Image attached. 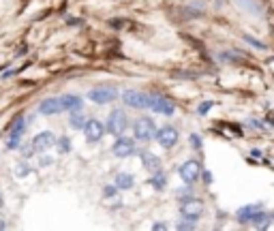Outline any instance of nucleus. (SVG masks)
Segmentation results:
<instances>
[{"instance_id": "f257e3e1", "label": "nucleus", "mask_w": 274, "mask_h": 231, "mask_svg": "<svg viewBox=\"0 0 274 231\" xmlns=\"http://www.w3.org/2000/svg\"><path fill=\"white\" fill-rule=\"evenodd\" d=\"M105 128H107L109 135L120 137V135H125L127 128H129V116L122 112V109H114V112L109 114L107 122H105Z\"/></svg>"}, {"instance_id": "f03ea898", "label": "nucleus", "mask_w": 274, "mask_h": 231, "mask_svg": "<svg viewBox=\"0 0 274 231\" xmlns=\"http://www.w3.org/2000/svg\"><path fill=\"white\" fill-rule=\"evenodd\" d=\"M156 128H159V126H156L154 120L148 118V116H141V118H137L133 122V133H135L137 141H150V139H154Z\"/></svg>"}, {"instance_id": "7ed1b4c3", "label": "nucleus", "mask_w": 274, "mask_h": 231, "mask_svg": "<svg viewBox=\"0 0 274 231\" xmlns=\"http://www.w3.org/2000/svg\"><path fill=\"white\" fill-rule=\"evenodd\" d=\"M150 101H152V94L141 92V90H125L122 92V103L135 109H150Z\"/></svg>"}, {"instance_id": "20e7f679", "label": "nucleus", "mask_w": 274, "mask_h": 231, "mask_svg": "<svg viewBox=\"0 0 274 231\" xmlns=\"http://www.w3.org/2000/svg\"><path fill=\"white\" fill-rule=\"evenodd\" d=\"M178 176L182 178V182H184V184H195L199 180V176H201V163H199V160H195V158L184 160V163L178 167Z\"/></svg>"}, {"instance_id": "39448f33", "label": "nucleus", "mask_w": 274, "mask_h": 231, "mask_svg": "<svg viewBox=\"0 0 274 231\" xmlns=\"http://www.w3.org/2000/svg\"><path fill=\"white\" fill-rule=\"evenodd\" d=\"M82 131H84V137H86L88 144H96V141H101V139H103V135L107 133V128H105V124H103L101 120H96V118H88Z\"/></svg>"}, {"instance_id": "423d86ee", "label": "nucleus", "mask_w": 274, "mask_h": 231, "mask_svg": "<svg viewBox=\"0 0 274 231\" xmlns=\"http://www.w3.org/2000/svg\"><path fill=\"white\" fill-rule=\"evenodd\" d=\"M88 99L92 103H96V105H107V103H114L116 99H118V90L109 88V86H99V88L90 90Z\"/></svg>"}, {"instance_id": "0eeeda50", "label": "nucleus", "mask_w": 274, "mask_h": 231, "mask_svg": "<svg viewBox=\"0 0 274 231\" xmlns=\"http://www.w3.org/2000/svg\"><path fill=\"white\" fill-rule=\"evenodd\" d=\"M201 212H204V203L199 201V199H182V203H180V214L186 218V221H193V223H197L199 221V216H201Z\"/></svg>"}, {"instance_id": "6e6552de", "label": "nucleus", "mask_w": 274, "mask_h": 231, "mask_svg": "<svg viewBox=\"0 0 274 231\" xmlns=\"http://www.w3.org/2000/svg\"><path fill=\"white\" fill-rule=\"evenodd\" d=\"M39 112H41L43 116H58V114L67 112L64 96H49V99H45L41 105H39Z\"/></svg>"}, {"instance_id": "1a4fd4ad", "label": "nucleus", "mask_w": 274, "mask_h": 231, "mask_svg": "<svg viewBox=\"0 0 274 231\" xmlns=\"http://www.w3.org/2000/svg\"><path fill=\"white\" fill-rule=\"evenodd\" d=\"M112 152L116 154L118 158H127V156H133V154L137 152L135 148V141L125 137V135H120V137H116L114 146H112Z\"/></svg>"}, {"instance_id": "9d476101", "label": "nucleus", "mask_w": 274, "mask_h": 231, "mask_svg": "<svg viewBox=\"0 0 274 231\" xmlns=\"http://www.w3.org/2000/svg\"><path fill=\"white\" fill-rule=\"evenodd\" d=\"M150 109L154 114H161V116H174L176 114V105L172 99L167 96H161V94H152V101H150Z\"/></svg>"}, {"instance_id": "9b49d317", "label": "nucleus", "mask_w": 274, "mask_h": 231, "mask_svg": "<svg viewBox=\"0 0 274 231\" xmlns=\"http://www.w3.org/2000/svg\"><path fill=\"white\" fill-rule=\"evenodd\" d=\"M56 139L58 137L51 131H43V133L35 135V139L30 141V146H32V150H35V152H47V150H51V148L56 146Z\"/></svg>"}, {"instance_id": "f8f14e48", "label": "nucleus", "mask_w": 274, "mask_h": 231, "mask_svg": "<svg viewBox=\"0 0 274 231\" xmlns=\"http://www.w3.org/2000/svg\"><path fill=\"white\" fill-rule=\"evenodd\" d=\"M156 141L163 146V148H174L176 144H178V139H180V135H178V131H176L174 126H161V128H156Z\"/></svg>"}, {"instance_id": "ddd939ff", "label": "nucleus", "mask_w": 274, "mask_h": 231, "mask_svg": "<svg viewBox=\"0 0 274 231\" xmlns=\"http://www.w3.org/2000/svg\"><path fill=\"white\" fill-rule=\"evenodd\" d=\"M259 210H264V205L262 203H251V205H242L238 212H236V218H238V223H253V218H255V214Z\"/></svg>"}, {"instance_id": "4468645a", "label": "nucleus", "mask_w": 274, "mask_h": 231, "mask_svg": "<svg viewBox=\"0 0 274 231\" xmlns=\"http://www.w3.org/2000/svg\"><path fill=\"white\" fill-rule=\"evenodd\" d=\"M141 165L146 167V169H148L150 173L161 171V158H159V156H154L152 152H141Z\"/></svg>"}, {"instance_id": "2eb2a0df", "label": "nucleus", "mask_w": 274, "mask_h": 231, "mask_svg": "<svg viewBox=\"0 0 274 231\" xmlns=\"http://www.w3.org/2000/svg\"><path fill=\"white\" fill-rule=\"evenodd\" d=\"M133 184H135V180H133L131 173H118V176H116V186H118V191H129Z\"/></svg>"}, {"instance_id": "dca6fc26", "label": "nucleus", "mask_w": 274, "mask_h": 231, "mask_svg": "<svg viewBox=\"0 0 274 231\" xmlns=\"http://www.w3.org/2000/svg\"><path fill=\"white\" fill-rule=\"evenodd\" d=\"M86 116H84L80 109H73V112H69V122L73 128H84V124H86Z\"/></svg>"}, {"instance_id": "f3484780", "label": "nucleus", "mask_w": 274, "mask_h": 231, "mask_svg": "<svg viewBox=\"0 0 274 231\" xmlns=\"http://www.w3.org/2000/svg\"><path fill=\"white\" fill-rule=\"evenodd\" d=\"M148 184H152L156 191H163V189H165V184H167L165 173H163V171H154V173H152V178L148 180Z\"/></svg>"}, {"instance_id": "a211bd4d", "label": "nucleus", "mask_w": 274, "mask_h": 231, "mask_svg": "<svg viewBox=\"0 0 274 231\" xmlns=\"http://www.w3.org/2000/svg\"><path fill=\"white\" fill-rule=\"evenodd\" d=\"M64 103H67V112H73V109H82V99L77 94H62Z\"/></svg>"}, {"instance_id": "6ab92c4d", "label": "nucleus", "mask_w": 274, "mask_h": 231, "mask_svg": "<svg viewBox=\"0 0 274 231\" xmlns=\"http://www.w3.org/2000/svg\"><path fill=\"white\" fill-rule=\"evenodd\" d=\"M56 146H58V152H62V154L71 152V139H69V137H60V139H56Z\"/></svg>"}, {"instance_id": "aec40b11", "label": "nucleus", "mask_w": 274, "mask_h": 231, "mask_svg": "<svg viewBox=\"0 0 274 231\" xmlns=\"http://www.w3.org/2000/svg\"><path fill=\"white\" fill-rule=\"evenodd\" d=\"M19 141H22V135L9 133V139H6V148H9V150H15V148L19 146Z\"/></svg>"}, {"instance_id": "412c9836", "label": "nucleus", "mask_w": 274, "mask_h": 231, "mask_svg": "<svg viewBox=\"0 0 274 231\" xmlns=\"http://www.w3.org/2000/svg\"><path fill=\"white\" fill-rule=\"evenodd\" d=\"M24 128H26V120H24V118H17V120H15V124L11 126V133H15V135H24Z\"/></svg>"}, {"instance_id": "4be33fe9", "label": "nucleus", "mask_w": 274, "mask_h": 231, "mask_svg": "<svg viewBox=\"0 0 274 231\" xmlns=\"http://www.w3.org/2000/svg\"><path fill=\"white\" fill-rule=\"evenodd\" d=\"M212 107H214V103H212V101H204V103H201V105L197 107V114H199V116H206Z\"/></svg>"}, {"instance_id": "5701e85b", "label": "nucleus", "mask_w": 274, "mask_h": 231, "mask_svg": "<svg viewBox=\"0 0 274 231\" xmlns=\"http://www.w3.org/2000/svg\"><path fill=\"white\" fill-rule=\"evenodd\" d=\"M15 173H17V176H26V173H30V167L26 165V163H19L15 167Z\"/></svg>"}, {"instance_id": "b1692460", "label": "nucleus", "mask_w": 274, "mask_h": 231, "mask_svg": "<svg viewBox=\"0 0 274 231\" xmlns=\"http://www.w3.org/2000/svg\"><path fill=\"white\" fill-rule=\"evenodd\" d=\"M116 191H118V186H105V189H103V195L105 197H112V195H116Z\"/></svg>"}, {"instance_id": "393cba45", "label": "nucleus", "mask_w": 274, "mask_h": 231, "mask_svg": "<svg viewBox=\"0 0 274 231\" xmlns=\"http://www.w3.org/2000/svg\"><path fill=\"white\" fill-rule=\"evenodd\" d=\"M244 38H246V43L255 45V47H257V49H266V45H264V43H259V41H255V38H253V37H244Z\"/></svg>"}, {"instance_id": "a878e982", "label": "nucleus", "mask_w": 274, "mask_h": 231, "mask_svg": "<svg viewBox=\"0 0 274 231\" xmlns=\"http://www.w3.org/2000/svg\"><path fill=\"white\" fill-rule=\"evenodd\" d=\"M178 229H195V223L193 221H182V223H178Z\"/></svg>"}, {"instance_id": "bb28decb", "label": "nucleus", "mask_w": 274, "mask_h": 231, "mask_svg": "<svg viewBox=\"0 0 274 231\" xmlns=\"http://www.w3.org/2000/svg\"><path fill=\"white\" fill-rule=\"evenodd\" d=\"M191 144L199 150V148H201V139H199V135H191Z\"/></svg>"}, {"instance_id": "cd10ccee", "label": "nucleus", "mask_w": 274, "mask_h": 231, "mask_svg": "<svg viewBox=\"0 0 274 231\" xmlns=\"http://www.w3.org/2000/svg\"><path fill=\"white\" fill-rule=\"evenodd\" d=\"M152 229H167V225H165V223H154Z\"/></svg>"}, {"instance_id": "c85d7f7f", "label": "nucleus", "mask_w": 274, "mask_h": 231, "mask_svg": "<svg viewBox=\"0 0 274 231\" xmlns=\"http://www.w3.org/2000/svg\"><path fill=\"white\" fill-rule=\"evenodd\" d=\"M201 176H204V180H206V182H212V176H210V173H208V171H206V173H201Z\"/></svg>"}, {"instance_id": "c756f323", "label": "nucleus", "mask_w": 274, "mask_h": 231, "mask_svg": "<svg viewBox=\"0 0 274 231\" xmlns=\"http://www.w3.org/2000/svg\"><path fill=\"white\" fill-rule=\"evenodd\" d=\"M6 227V225H4V221H2V218H0V229H4Z\"/></svg>"}, {"instance_id": "7c9ffc66", "label": "nucleus", "mask_w": 274, "mask_h": 231, "mask_svg": "<svg viewBox=\"0 0 274 231\" xmlns=\"http://www.w3.org/2000/svg\"><path fill=\"white\" fill-rule=\"evenodd\" d=\"M0 205H2V197H0Z\"/></svg>"}]
</instances>
